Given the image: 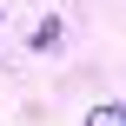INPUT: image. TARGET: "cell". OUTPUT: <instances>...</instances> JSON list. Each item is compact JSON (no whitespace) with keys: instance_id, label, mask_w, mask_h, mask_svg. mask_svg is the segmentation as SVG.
Segmentation results:
<instances>
[{"instance_id":"obj_1","label":"cell","mask_w":126,"mask_h":126,"mask_svg":"<svg viewBox=\"0 0 126 126\" xmlns=\"http://www.w3.org/2000/svg\"><path fill=\"white\" fill-rule=\"evenodd\" d=\"M27 47H33V53H47V47H60V20H40V27H33V40H27Z\"/></svg>"},{"instance_id":"obj_2","label":"cell","mask_w":126,"mask_h":126,"mask_svg":"<svg viewBox=\"0 0 126 126\" xmlns=\"http://www.w3.org/2000/svg\"><path fill=\"white\" fill-rule=\"evenodd\" d=\"M86 126H126V106H93Z\"/></svg>"}]
</instances>
